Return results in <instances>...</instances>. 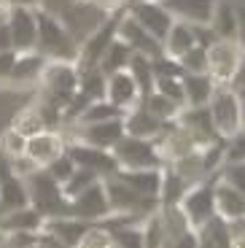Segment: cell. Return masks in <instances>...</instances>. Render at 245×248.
<instances>
[{"label": "cell", "mask_w": 245, "mask_h": 248, "mask_svg": "<svg viewBox=\"0 0 245 248\" xmlns=\"http://www.w3.org/2000/svg\"><path fill=\"white\" fill-rule=\"evenodd\" d=\"M94 181H100V175L94 173V170H86V168H78L76 165V170L70 173V178L62 184V192H65V197H76V194H81L86 189V186H92Z\"/></svg>", "instance_id": "obj_37"}, {"label": "cell", "mask_w": 245, "mask_h": 248, "mask_svg": "<svg viewBox=\"0 0 245 248\" xmlns=\"http://www.w3.org/2000/svg\"><path fill=\"white\" fill-rule=\"evenodd\" d=\"M151 73H153V81L156 78H181L184 76V68L181 62L170 54H159L151 60Z\"/></svg>", "instance_id": "obj_40"}, {"label": "cell", "mask_w": 245, "mask_h": 248, "mask_svg": "<svg viewBox=\"0 0 245 248\" xmlns=\"http://www.w3.org/2000/svg\"><path fill=\"white\" fill-rule=\"evenodd\" d=\"M124 124V135H135V138H148V140H156L162 132L170 127V122H162L153 113H148L140 103H135L132 108H127L122 116Z\"/></svg>", "instance_id": "obj_16"}, {"label": "cell", "mask_w": 245, "mask_h": 248, "mask_svg": "<svg viewBox=\"0 0 245 248\" xmlns=\"http://www.w3.org/2000/svg\"><path fill=\"white\" fill-rule=\"evenodd\" d=\"M213 184H215V173L210 175V178L199 181V184H191L189 189H186V194L181 197V202H178L181 213H184L186 221H189L191 232H194L199 224H205V221H208V218L215 213V205H213Z\"/></svg>", "instance_id": "obj_7"}, {"label": "cell", "mask_w": 245, "mask_h": 248, "mask_svg": "<svg viewBox=\"0 0 245 248\" xmlns=\"http://www.w3.org/2000/svg\"><path fill=\"white\" fill-rule=\"evenodd\" d=\"M184 73H205L208 70V57H205V46H191L189 51L178 57Z\"/></svg>", "instance_id": "obj_41"}, {"label": "cell", "mask_w": 245, "mask_h": 248, "mask_svg": "<svg viewBox=\"0 0 245 248\" xmlns=\"http://www.w3.org/2000/svg\"><path fill=\"white\" fill-rule=\"evenodd\" d=\"M208 27L215 32V38L243 41V0H215Z\"/></svg>", "instance_id": "obj_13"}, {"label": "cell", "mask_w": 245, "mask_h": 248, "mask_svg": "<svg viewBox=\"0 0 245 248\" xmlns=\"http://www.w3.org/2000/svg\"><path fill=\"white\" fill-rule=\"evenodd\" d=\"M25 146H27V138L22 135V132L14 130L11 124L0 132V151H3V156H6V159H14V156L25 154Z\"/></svg>", "instance_id": "obj_38"}, {"label": "cell", "mask_w": 245, "mask_h": 248, "mask_svg": "<svg viewBox=\"0 0 245 248\" xmlns=\"http://www.w3.org/2000/svg\"><path fill=\"white\" fill-rule=\"evenodd\" d=\"M153 89H156L159 94H165V97H170L175 106H181V108L186 106L184 84H181V78H156V81H153Z\"/></svg>", "instance_id": "obj_42"}, {"label": "cell", "mask_w": 245, "mask_h": 248, "mask_svg": "<svg viewBox=\"0 0 245 248\" xmlns=\"http://www.w3.org/2000/svg\"><path fill=\"white\" fill-rule=\"evenodd\" d=\"M0 243H3V232H0Z\"/></svg>", "instance_id": "obj_53"}, {"label": "cell", "mask_w": 245, "mask_h": 248, "mask_svg": "<svg viewBox=\"0 0 245 248\" xmlns=\"http://www.w3.org/2000/svg\"><path fill=\"white\" fill-rule=\"evenodd\" d=\"M127 3H146V0H127Z\"/></svg>", "instance_id": "obj_52"}, {"label": "cell", "mask_w": 245, "mask_h": 248, "mask_svg": "<svg viewBox=\"0 0 245 248\" xmlns=\"http://www.w3.org/2000/svg\"><path fill=\"white\" fill-rule=\"evenodd\" d=\"M175 122L194 138L197 146H208V143L218 140V135L213 130V122H210V113L205 106H184L178 111Z\"/></svg>", "instance_id": "obj_17"}, {"label": "cell", "mask_w": 245, "mask_h": 248, "mask_svg": "<svg viewBox=\"0 0 245 248\" xmlns=\"http://www.w3.org/2000/svg\"><path fill=\"white\" fill-rule=\"evenodd\" d=\"M68 132H70L68 140L89 143V146H97V149H110L124 135V124H122V119L89 122V124H68Z\"/></svg>", "instance_id": "obj_10"}, {"label": "cell", "mask_w": 245, "mask_h": 248, "mask_svg": "<svg viewBox=\"0 0 245 248\" xmlns=\"http://www.w3.org/2000/svg\"><path fill=\"white\" fill-rule=\"evenodd\" d=\"M65 154L78 165V168L94 170L100 178H108V175L119 173V165L110 154V149H97V146H89V143H78V140H65Z\"/></svg>", "instance_id": "obj_9"}, {"label": "cell", "mask_w": 245, "mask_h": 248, "mask_svg": "<svg viewBox=\"0 0 245 248\" xmlns=\"http://www.w3.org/2000/svg\"><path fill=\"white\" fill-rule=\"evenodd\" d=\"M127 14L135 19L146 32H151L156 41H165L167 30L172 25V16L159 0H146V3H127Z\"/></svg>", "instance_id": "obj_12"}, {"label": "cell", "mask_w": 245, "mask_h": 248, "mask_svg": "<svg viewBox=\"0 0 245 248\" xmlns=\"http://www.w3.org/2000/svg\"><path fill=\"white\" fill-rule=\"evenodd\" d=\"M73 170H76V162L70 159L65 151H62L57 159H51L49 165H46V173H49L54 181H60V184H65V181L70 178V173H73Z\"/></svg>", "instance_id": "obj_43"}, {"label": "cell", "mask_w": 245, "mask_h": 248, "mask_svg": "<svg viewBox=\"0 0 245 248\" xmlns=\"http://www.w3.org/2000/svg\"><path fill=\"white\" fill-rule=\"evenodd\" d=\"M119 181L132 189V192L143 194V197L159 200V186H162V168H140V170H119Z\"/></svg>", "instance_id": "obj_24"}, {"label": "cell", "mask_w": 245, "mask_h": 248, "mask_svg": "<svg viewBox=\"0 0 245 248\" xmlns=\"http://www.w3.org/2000/svg\"><path fill=\"white\" fill-rule=\"evenodd\" d=\"M25 205H30L25 178L14 173L8 159L3 156L0 159V216L8 211H16V208H25Z\"/></svg>", "instance_id": "obj_15"}, {"label": "cell", "mask_w": 245, "mask_h": 248, "mask_svg": "<svg viewBox=\"0 0 245 248\" xmlns=\"http://www.w3.org/2000/svg\"><path fill=\"white\" fill-rule=\"evenodd\" d=\"M110 154H113V159H116L119 170L162 168V165H165L159 149H156V140H148V138L122 135L113 146H110Z\"/></svg>", "instance_id": "obj_4"}, {"label": "cell", "mask_w": 245, "mask_h": 248, "mask_svg": "<svg viewBox=\"0 0 245 248\" xmlns=\"http://www.w3.org/2000/svg\"><path fill=\"white\" fill-rule=\"evenodd\" d=\"M213 205H215V213L221 218H227V221L245 218V192L224 184V181L213 184Z\"/></svg>", "instance_id": "obj_23"}, {"label": "cell", "mask_w": 245, "mask_h": 248, "mask_svg": "<svg viewBox=\"0 0 245 248\" xmlns=\"http://www.w3.org/2000/svg\"><path fill=\"white\" fill-rule=\"evenodd\" d=\"M189 184H186L170 165H162V186H159V205H178L181 197L186 194Z\"/></svg>", "instance_id": "obj_32"}, {"label": "cell", "mask_w": 245, "mask_h": 248, "mask_svg": "<svg viewBox=\"0 0 245 248\" xmlns=\"http://www.w3.org/2000/svg\"><path fill=\"white\" fill-rule=\"evenodd\" d=\"M124 111L119 106H113L110 100H92L89 106L81 111V116L73 124H89V122H108V119H122Z\"/></svg>", "instance_id": "obj_34"}, {"label": "cell", "mask_w": 245, "mask_h": 248, "mask_svg": "<svg viewBox=\"0 0 245 248\" xmlns=\"http://www.w3.org/2000/svg\"><path fill=\"white\" fill-rule=\"evenodd\" d=\"M210 113V122H213V130L218 138H234L237 132H243V97L234 94L232 89L227 87H215L210 100L205 103Z\"/></svg>", "instance_id": "obj_3"}, {"label": "cell", "mask_w": 245, "mask_h": 248, "mask_svg": "<svg viewBox=\"0 0 245 248\" xmlns=\"http://www.w3.org/2000/svg\"><path fill=\"white\" fill-rule=\"evenodd\" d=\"M6 25L11 32V49L16 54L35 51V38H38V22H35V8L25 6H8Z\"/></svg>", "instance_id": "obj_8"}, {"label": "cell", "mask_w": 245, "mask_h": 248, "mask_svg": "<svg viewBox=\"0 0 245 248\" xmlns=\"http://www.w3.org/2000/svg\"><path fill=\"white\" fill-rule=\"evenodd\" d=\"M194 237H197V246H202V248H227V246H232L229 221L221 218L218 213H213L205 224H199V227L194 230Z\"/></svg>", "instance_id": "obj_25"}, {"label": "cell", "mask_w": 245, "mask_h": 248, "mask_svg": "<svg viewBox=\"0 0 245 248\" xmlns=\"http://www.w3.org/2000/svg\"><path fill=\"white\" fill-rule=\"evenodd\" d=\"M11 49V32H8L6 19H0V51H8Z\"/></svg>", "instance_id": "obj_48"}, {"label": "cell", "mask_w": 245, "mask_h": 248, "mask_svg": "<svg viewBox=\"0 0 245 248\" xmlns=\"http://www.w3.org/2000/svg\"><path fill=\"white\" fill-rule=\"evenodd\" d=\"M89 224L92 221H84V218H78V216L65 213V216L46 218V221H43V230L49 232L60 246H81V237L86 235Z\"/></svg>", "instance_id": "obj_21"}, {"label": "cell", "mask_w": 245, "mask_h": 248, "mask_svg": "<svg viewBox=\"0 0 245 248\" xmlns=\"http://www.w3.org/2000/svg\"><path fill=\"white\" fill-rule=\"evenodd\" d=\"M70 216H78L84 221H103L105 216H110V205H108V194H105L103 178L94 181L92 186H86L81 194L70 197Z\"/></svg>", "instance_id": "obj_11"}, {"label": "cell", "mask_w": 245, "mask_h": 248, "mask_svg": "<svg viewBox=\"0 0 245 248\" xmlns=\"http://www.w3.org/2000/svg\"><path fill=\"white\" fill-rule=\"evenodd\" d=\"M14 60H16V51L8 49V51H0V87H6L8 73L14 68Z\"/></svg>", "instance_id": "obj_45"}, {"label": "cell", "mask_w": 245, "mask_h": 248, "mask_svg": "<svg viewBox=\"0 0 245 248\" xmlns=\"http://www.w3.org/2000/svg\"><path fill=\"white\" fill-rule=\"evenodd\" d=\"M127 70H129V76L135 78V84H138V92H140V97H146V94L153 89L151 57H143V54H135V51H132V57H129V65H127Z\"/></svg>", "instance_id": "obj_35"}, {"label": "cell", "mask_w": 245, "mask_h": 248, "mask_svg": "<svg viewBox=\"0 0 245 248\" xmlns=\"http://www.w3.org/2000/svg\"><path fill=\"white\" fill-rule=\"evenodd\" d=\"M92 6H97L100 11L110 14V11H122V8H127V0H94Z\"/></svg>", "instance_id": "obj_47"}, {"label": "cell", "mask_w": 245, "mask_h": 248, "mask_svg": "<svg viewBox=\"0 0 245 248\" xmlns=\"http://www.w3.org/2000/svg\"><path fill=\"white\" fill-rule=\"evenodd\" d=\"M105 194H108V205L110 213H119V216H135V218H146L151 211H156L159 200L143 197V194L132 192L124 181H119L116 175H108L103 178Z\"/></svg>", "instance_id": "obj_6"}, {"label": "cell", "mask_w": 245, "mask_h": 248, "mask_svg": "<svg viewBox=\"0 0 245 248\" xmlns=\"http://www.w3.org/2000/svg\"><path fill=\"white\" fill-rule=\"evenodd\" d=\"M43 60L38 51H27V54H16L14 60V68L8 73V81L6 87H14V89H27V87H38L41 81V73H43Z\"/></svg>", "instance_id": "obj_19"}, {"label": "cell", "mask_w": 245, "mask_h": 248, "mask_svg": "<svg viewBox=\"0 0 245 248\" xmlns=\"http://www.w3.org/2000/svg\"><path fill=\"white\" fill-rule=\"evenodd\" d=\"M105 100H110L122 111H127L135 103H140V92H138V84L129 76V70H119V73L108 76V81H105Z\"/></svg>", "instance_id": "obj_22"}, {"label": "cell", "mask_w": 245, "mask_h": 248, "mask_svg": "<svg viewBox=\"0 0 245 248\" xmlns=\"http://www.w3.org/2000/svg\"><path fill=\"white\" fill-rule=\"evenodd\" d=\"M181 84H184L186 106H205L210 100V94H213V89L218 87L208 73H184Z\"/></svg>", "instance_id": "obj_27"}, {"label": "cell", "mask_w": 245, "mask_h": 248, "mask_svg": "<svg viewBox=\"0 0 245 248\" xmlns=\"http://www.w3.org/2000/svg\"><path fill=\"white\" fill-rule=\"evenodd\" d=\"M70 3H78V6H92L94 0H70Z\"/></svg>", "instance_id": "obj_51"}, {"label": "cell", "mask_w": 245, "mask_h": 248, "mask_svg": "<svg viewBox=\"0 0 245 248\" xmlns=\"http://www.w3.org/2000/svg\"><path fill=\"white\" fill-rule=\"evenodd\" d=\"M208 57V70L205 73L224 87L240 68H243V41H234V38H215L213 44L205 49Z\"/></svg>", "instance_id": "obj_5"}, {"label": "cell", "mask_w": 245, "mask_h": 248, "mask_svg": "<svg viewBox=\"0 0 245 248\" xmlns=\"http://www.w3.org/2000/svg\"><path fill=\"white\" fill-rule=\"evenodd\" d=\"M41 227H43V216L32 205H25V208H16V211H8L0 216V232L3 235L19 230H41Z\"/></svg>", "instance_id": "obj_29"}, {"label": "cell", "mask_w": 245, "mask_h": 248, "mask_svg": "<svg viewBox=\"0 0 245 248\" xmlns=\"http://www.w3.org/2000/svg\"><path fill=\"white\" fill-rule=\"evenodd\" d=\"M191 46H197L194 41V27L189 25V22H178V19H172L170 30H167L165 41H162V49H165V54L170 57H181L184 51H189Z\"/></svg>", "instance_id": "obj_28"}, {"label": "cell", "mask_w": 245, "mask_h": 248, "mask_svg": "<svg viewBox=\"0 0 245 248\" xmlns=\"http://www.w3.org/2000/svg\"><path fill=\"white\" fill-rule=\"evenodd\" d=\"M129 57H132V49H129V46L122 41V38L116 35V38H113V41L108 44V49L103 51V57L97 60V68L103 70L105 76L119 73V70H127Z\"/></svg>", "instance_id": "obj_30"}, {"label": "cell", "mask_w": 245, "mask_h": 248, "mask_svg": "<svg viewBox=\"0 0 245 248\" xmlns=\"http://www.w3.org/2000/svg\"><path fill=\"white\" fill-rule=\"evenodd\" d=\"M35 22H38L35 51L43 60H62V62L78 60V41L70 35V30L57 14L46 11V8H35Z\"/></svg>", "instance_id": "obj_1"}, {"label": "cell", "mask_w": 245, "mask_h": 248, "mask_svg": "<svg viewBox=\"0 0 245 248\" xmlns=\"http://www.w3.org/2000/svg\"><path fill=\"white\" fill-rule=\"evenodd\" d=\"M116 35L122 38L124 44L129 46V49L135 51V54H143V57H159V54H165V49H162V44L156 41V38L151 35V32H146L140 25H138L135 19L127 14V8H124V14H122V19H119V30H116Z\"/></svg>", "instance_id": "obj_14"}, {"label": "cell", "mask_w": 245, "mask_h": 248, "mask_svg": "<svg viewBox=\"0 0 245 248\" xmlns=\"http://www.w3.org/2000/svg\"><path fill=\"white\" fill-rule=\"evenodd\" d=\"M25 186H27V200H30V205L43 216V221L70 213V200L62 192V184L51 178L46 173V168L32 170L25 178Z\"/></svg>", "instance_id": "obj_2"}, {"label": "cell", "mask_w": 245, "mask_h": 248, "mask_svg": "<svg viewBox=\"0 0 245 248\" xmlns=\"http://www.w3.org/2000/svg\"><path fill=\"white\" fill-rule=\"evenodd\" d=\"M172 170H175L181 178L186 181V184H199V181H205V178H210V170L205 168V159H202V146L199 149H194V151H189V154H184V156H178V159H172V162H167Z\"/></svg>", "instance_id": "obj_26"}, {"label": "cell", "mask_w": 245, "mask_h": 248, "mask_svg": "<svg viewBox=\"0 0 245 248\" xmlns=\"http://www.w3.org/2000/svg\"><path fill=\"white\" fill-rule=\"evenodd\" d=\"M8 6H25V8H41V0H6Z\"/></svg>", "instance_id": "obj_49"}, {"label": "cell", "mask_w": 245, "mask_h": 248, "mask_svg": "<svg viewBox=\"0 0 245 248\" xmlns=\"http://www.w3.org/2000/svg\"><path fill=\"white\" fill-rule=\"evenodd\" d=\"M6 14H8V3L6 0H0V19H6Z\"/></svg>", "instance_id": "obj_50"}, {"label": "cell", "mask_w": 245, "mask_h": 248, "mask_svg": "<svg viewBox=\"0 0 245 248\" xmlns=\"http://www.w3.org/2000/svg\"><path fill=\"white\" fill-rule=\"evenodd\" d=\"M159 3L170 11L172 19L189 25H210L215 8V0H159Z\"/></svg>", "instance_id": "obj_20"}, {"label": "cell", "mask_w": 245, "mask_h": 248, "mask_svg": "<svg viewBox=\"0 0 245 248\" xmlns=\"http://www.w3.org/2000/svg\"><path fill=\"white\" fill-rule=\"evenodd\" d=\"M76 68H78V92L86 94L89 100H103L108 76L97 65H76Z\"/></svg>", "instance_id": "obj_31"}, {"label": "cell", "mask_w": 245, "mask_h": 248, "mask_svg": "<svg viewBox=\"0 0 245 248\" xmlns=\"http://www.w3.org/2000/svg\"><path fill=\"white\" fill-rule=\"evenodd\" d=\"M215 181H224V184L245 192V162H221L215 170Z\"/></svg>", "instance_id": "obj_39"}, {"label": "cell", "mask_w": 245, "mask_h": 248, "mask_svg": "<svg viewBox=\"0 0 245 248\" xmlns=\"http://www.w3.org/2000/svg\"><path fill=\"white\" fill-rule=\"evenodd\" d=\"M140 106L146 108L148 113H153L156 119H162V122H175L178 111H181V106H175L170 97L159 94L156 89H151L146 97H140Z\"/></svg>", "instance_id": "obj_36"}, {"label": "cell", "mask_w": 245, "mask_h": 248, "mask_svg": "<svg viewBox=\"0 0 245 248\" xmlns=\"http://www.w3.org/2000/svg\"><path fill=\"white\" fill-rule=\"evenodd\" d=\"M8 165H11V170H14L16 175H22V178H27L32 170H38V165H35V162H32L27 154H19V156H14V159H8Z\"/></svg>", "instance_id": "obj_44"}, {"label": "cell", "mask_w": 245, "mask_h": 248, "mask_svg": "<svg viewBox=\"0 0 245 248\" xmlns=\"http://www.w3.org/2000/svg\"><path fill=\"white\" fill-rule=\"evenodd\" d=\"M65 151V138H62L60 130H41L35 135L27 138V146H25V154L35 162L38 168H46L51 159Z\"/></svg>", "instance_id": "obj_18"}, {"label": "cell", "mask_w": 245, "mask_h": 248, "mask_svg": "<svg viewBox=\"0 0 245 248\" xmlns=\"http://www.w3.org/2000/svg\"><path fill=\"white\" fill-rule=\"evenodd\" d=\"M11 127H14L16 132H22L25 138H30V135H35V132L46 130V122H43L41 108H38L35 103H32V106H27V108H22V111L14 113Z\"/></svg>", "instance_id": "obj_33"}, {"label": "cell", "mask_w": 245, "mask_h": 248, "mask_svg": "<svg viewBox=\"0 0 245 248\" xmlns=\"http://www.w3.org/2000/svg\"><path fill=\"white\" fill-rule=\"evenodd\" d=\"M243 84H245V65L232 76V78L227 81V84H224V87L232 89V92H234V94H240V97H245V87H243Z\"/></svg>", "instance_id": "obj_46"}]
</instances>
